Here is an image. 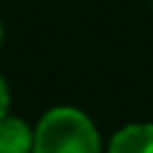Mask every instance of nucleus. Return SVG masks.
Returning <instances> with one entry per match:
<instances>
[{"label": "nucleus", "mask_w": 153, "mask_h": 153, "mask_svg": "<svg viewBox=\"0 0 153 153\" xmlns=\"http://www.w3.org/2000/svg\"><path fill=\"white\" fill-rule=\"evenodd\" d=\"M8 102H11V94H8L5 81L0 78V118H5V113H8Z\"/></svg>", "instance_id": "obj_4"}, {"label": "nucleus", "mask_w": 153, "mask_h": 153, "mask_svg": "<svg viewBox=\"0 0 153 153\" xmlns=\"http://www.w3.org/2000/svg\"><path fill=\"white\" fill-rule=\"evenodd\" d=\"M0 43H3V24H0Z\"/></svg>", "instance_id": "obj_5"}, {"label": "nucleus", "mask_w": 153, "mask_h": 153, "mask_svg": "<svg viewBox=\"0 0 153 153\" xmlns=\"http://www.w3.org/2000/svg\"><path fill=\"white\" fill-rule=\"evenodd\" d=\"M32 153H102V143L83 110L51 108L35 126Z\"/></svg>", "instance_id": "obj_1"}, {"label": "nucleus", "mask_w": 153, "mask_h": 153, "mask_svg": "<svg viewBox=\"0 0 153 153\" xmlns=\"http://www.w3.org/2000/svg\"><path fill=\"white\" fill-rule=\"evenodd\" d=\"M108 153H153V124H132L118 129Z\"/></svg>", "instance_id": "obj_2"}, {"label": "nucleus", "mask_w": 153, "mask_h": 153, "mask_svg": "<svg viewBox=\"0 0 153 153\" xmlns=\"http://www.w3.org/2000/svg\"><path fill=\"white\" fill-rule=\"evenodd\" d=\"M35 132L19 118H0V153H32Z\"/></svg>", "instance_id": "obj_3"}]
</instances>
